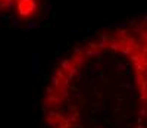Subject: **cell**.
I'll list each match as a JSON object with an SVG mask.
<instances>
[{"mask_svg":"<svg viewBox=\"0 0 147 128\" xmlns=\"http://www.w3.org/2000/svg\"><path fill=\"white\" fill-rule=\"evenodd\" d=\"M43 119L46 128H147V25L74 47L44 90Z\"/></svg>","mask_w":147,"mask_h":128,"instance_id":"obj_1","label":"cell"},{"mask_svg":"<svg viewBox=\"0 0 147 128\" xmlns=\"http://www.w3.org/2000/svg\"><path fill=\"white\" fill-rule=\"evenodd\" d=\"M13 10L19 16H32L37 0H0V10Z\"/></svg>","mask_w":147,"mask_h":128,"instance_id":"obj_2","label":"cell"}]
</instances>
